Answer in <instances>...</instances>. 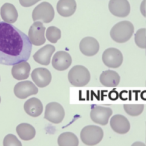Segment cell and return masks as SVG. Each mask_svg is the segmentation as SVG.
<instances>
[{
  "instance_id": "30",
  "label": "cell",
  "mask_w": 146,
  "mask_h": 146,
  "mask_svg": "<svg viewBox=\"0 0 146 146\" xmlns=\"http://www.w3.org/2000/svg\"><path fill=\"white\" fill-rule=\"evenodd\" d=\"M0 102H1V98H0Z\"/></svg>"
},
{
  "instance_id": "10",
  "label": "cell",
  "mask_w": 146,
  "mask_h": 146,
  "mask_svg": "<svg viewBox=\"0 0 146 146\" xmlns=\"http://www.w3.org/2000/svg\"><path fill=\"white\" fill-rule=\"evenodd\" d=\"M38 92V86L28 80L18 82L14 87V94L20 99H25L28 96L35 95Z\"/></svg>"
},
{
  "instance_id": "18",
  "label": "cell",
  "mask_w": 146,
  "mask_h": 146,
  "mask_svg": "<svg viewBox=\"0 0 146 146\" xmlns=\"http://www.w3.org/2000/svg\"><path fill=\"white\" fill-rule=\"evenodd\" d=\"M57 12L63 17H69L76 11L75 0H59L57 2Z\"/></svg>"
},
{
  "instance_id": "27",
  "label": "cell",
  "mask_w": 146,
  "mask_h": 146,
  "mask_svg": "<svg viewBox=\"0 0 146 146\" xmlns=\"http://www.w3.org/2000/svg\"><path fill=\"white\" fill-rule=\"evenodd\" d=\"M21 146L22 143L18 140V138L13 134H8L3 140V146Z\"/></svg>"
},
{
  "instance_id": "2",
  "label": "cell",
  "mask_w": 146,
  "mask_h": 146,
  "mask_svg": "<svg viewBox=\"0 0 146 146\" xmlns=\"http://www.w3.org/2000/svg\"><path fill=\"white\" fill-rule=\"evenodd\" d=\"M134 33V26L129 21H120L112 27L110 36L115 42H127Z\"/></svg>"
},
{
  "instance_id": "29",
  "label": "cell",
  "mask_w": 146,
  "mask_h": 146,
  "mask_svg": "<svg viewBox=\"0 0 146 146\" xmlns=\"http://www.w3.org/2000/svg\"><path fill=\"white\" fill-rule=\"evenodd\" d=\"M146 0H143L142 1V3H141V13H142V15H143L144 17H146V11H145V9H146Z\"/></svg>"
},
{
  "instance_id": "9",
  "label": "cell",
  "mask_w": 146,
  "mask_h": 146,
  "mask_svg": "<svg viewBox=\"0 0 146 146\" xmlns=\"http://www.w3.org/2000/svg\"><path fill=\"white\" fill-rule=\"evenodd\" d=\"M112 115V110L109 107L103 106H92L90 111V118L93 122L99 125H106Z\"/></svg>"
},
{
  "instance_id": "4",
  "label": "cell",
  "mask_w": 146,
  "mask_h": 146,
  "mask_svg": "<svg viewBox=\"0 0 146 146\" xmlns=\"http://www.w3.org/2000/svg\"><path fill=\"white\" fill-rule=\"evenodd\" d=\"M80 138L85 145H97L103 138V130L96 125L85 126L80 132Z\"/></svg>"
},
{
  "instance_id": "5",
  "label": "cell",
  "mask_w": 146,
  "mask_h": 146,
  "mask_svg": "<svg viewBox=\"0 0 146 146\" xmlns=\"http://www.w3.org/2000/svg\"><path fill=\"white\" fill-rule=\"evenodd\" d=\"M54 18V9L48 2H42L37 5L32 11L33 21H42L43 23H49Z\"/></svg>"
},
{
  "instance_id": "17",
  "label": "cell",
  "mask_w": 146,
  "mask_h": 146,
  "mask_svg": "<svg viewBox=\"0 0 146 146\" xmlns=\"http://www.w3.org/2000/svg\"><path fill=\"white\" fill-rule=\"evenodd\" d=\"M31 67L27 61H20L13 65L12 67V76L17 80H25L28 78L30 74Z\"/></svg>"
},
{
  "instance_id": "1",
  "label": "cell",
  "mask_w": 146,
  "mask_h": 146,
  "mask_svg": "<svg viewBox=\"0 0 146 146\" xmlns=\"http://www.w3.org/2000/svg\"><path fill=\"white\" fill-rule=\"evenodd\" d=\"M32 50L28 36L11 23H0V64L14 65L27 61Z\"/></svg>"
},
{
  "instance_id": "25",
  "label": "cell",
  "mask_w": 146,
  "mask_h": 146,
  "mask_svg": "<svg viewBox=\"0 0 146 146\" xmlns=\"http://www.w3.org/2000/svg\"><path fill=\"white\" fill-rule=\"evenodd\" d=\"M124 110L130 116H138L143 112L144 105L143 104H125Z\"/></svg>"
},
{
  "instance_id": "12",
  "label": "cell",
  "mask_w": 146,
  "mask_h": 146,
  "mask_svg": "<svg viewBox=\"0 0 146 146\" xmlns=\"http://www.w3.org/2000/svg\"><path fill=\"white\" fill-rule=\"evenodd\" d=\"M31 78L33 82L36 84L38 87L43 88L46 87L50 84L52 76L48 69L46 68H35L31 73Z\"/></svg>"
},
{
  "instance_id": "6",
  "label": "cell",
  "mask_w": 146,
  "mask_h": 146,
  "mask_svg": "<svg viewBox=\"0 0 146 146\" xmlns=\"http://www.w3.org/2000/svg\"><path fill=\"white\" fill-rule=\"evenodd\" d=\"M46 28L43 25V22L41 21H34L32 25L30 26L28 31V38L32 45L35 46H41L46 41Z\"/></svg>"
},
{
  "instance_id": "24",
  "label": "cell",
  "mask_w": 146,
  "mask_h": 146,
  "mask_svg": "<svg viewBox=\"0 0 146 146\" xmlns=\"http://www.w3.org/2000/svg\"><path fill=\"white\" fill-rule=\"evenodd\" d=\"M46 39L51 43H56L61 37V31L55 26H50L46 29Z\"/></svg>"
},
{
  "instance_id": "13",
  "label": "cell",
  "mask_w": 146,
  "mask_h": 146,
  "mask_svg": "<svg viewBox=\"0 0 146 146\" xmlns=\"http://www.w3.org/2000/svg\"><path fill=\"white\" fill-rule=\"evenodd\" d=\"M80 51L85 56H94L99 51V42L93 37H85L80 41Z\"/></svg>"
},
{
  "instance_id": "8",
  "label": "cell",
  "mask_w": 146,
  "mask_h": 146,
  "mask_svg": "<svg viewBox=\"0 0 146 146\" xmlns=\"http://www.w3.org/2000/svg\"><path fill=\"white\" fill-rule=\"evenodd\" d=\"M102 61L109 68H117L123 62L121 51L116 48H107L102 55Z\"/></svg>"
},
{
  "instance_id": "3",
  "label": "cell",
  "mask_w": 146,
  "mask_h": 146,
  "mask_svg": "<svg viewBox=\"0 0 146 146\" xmlns=\"http://www.w3.org/2000/svg\"><path fill=\"white\" fill-rule=\"evenodd\" d=\"M68 80L75 87H83L90 81V72L86 67L76 65L69 71Z\"/></svg>"
},
{
  "instance_id": "21",
  "label": "cell",
  "mask_w": 146,
  "mask_h": 146,
  "mask_svg": "<svg viewBox=\"0 0 146 146\" xmlns=\"http://www.w3.org/2000/svg\"><path fill=\"white\" fill-rule=\"evenodd\" d=\"M0 15L4 22L11 23V24L14 23L18 18V12L14 5H12L11 3H5L2 5L0 9Z\"/></svg>"
},
{
  "instance_id": "23",
  "label": "cell",
  "mask_w": 146,
  "mask_h": 146,
  "mask_svg": "<svg viewBox=\"0 0 146 146\" xmlns=\"http://www.w3.org/2000/svg\"><path fill=\"white\" fill-rule=\"evenodd\" d=\"M57 144L59 146H77L79 144V140L72 132H64L59 135Z\"/></svg>"
},
{
  "instance_id": "26",
  "label": "cell",
  "mask_w": 146,
  "mask_h": 146,
  "mask_svg": "<svg viewBox=\"0 0 146 146\" xmlns=\"http://www.w3.org/2000/svg\"><path fill=\"white\" fill-rule=\"evenodd\" d=\"M135 43L139 48H146V29H138L135 33Z\"/></svg>"
},
{
  "instance_id": "14",
  "label": "cell",
  "mask_w": 146,
  "mask_h": 146,
  "mask_svg": "<svg viewBox=\"0 0 146 146\" xmlns=\"http://www.w3.org/2000/svg\"><path fill=\"white\" fill-rule=\"evenodd\" d=\"M72 63V58L70 54L65 51H58L53 55L52 58V66L56 70L63 71L66 70Z\"/></svg>"
},
{
  "instance_id": "28",
  "label": "cell",
  "mask_w": 146,
  "mask_h": 146,
  "mask_svg": "<svg viewBox=\"0 0 146 146\" xmlns=\"http://www.w3.org/2000/svg\"><path fill=\"white\" fill-rule=\"evenodd\" d=\"M39 1H41V0H19V2L23 7H30Z\"/></svg>"
},
{
  "instance_id": "19",
  "label": "cell",
  "mask_w": 146,
  "mask_h": 146,
  "mask_svg": "<svg viewBox=\"0 0 146 146\" xmlns=\"http://www.w3.org/2000/svg\"><path fill=\"white\" fill-rule=\"evenodd\" d=\"M24 111L32 117H38L43 111V105L39 99L32 97L24 103Z\"/></svg>"
},
{
  "instance_id": "7",
  "label": "cell",
  "mask_w": 146,
  "mask_h": 146,
  "mask_svg": "<svg viewBox=\"0 0 146 146\" xmlns=\"http://www.w3.org/2000/svg\"><path fill=\"white\" fill-rule=\"evenodd\" d=\"M65 115V111L63 107L57 102H51L46 105L45 108L44 117L46 120L50 121L51 123L58 124L63 120Z\"/></svg>"
},
{
  "instance_id": "15",
  "label": "cell",
  "mask_w": 146,
  "mask_h": 146,
  "mask_svg": "<svg viewBox=\"0 0 146 146\" xmlns=\"http://www.w3.org/2000/svg\"><path fill=\"white\" fill-rule=\"evenodd\" d=\"M110 126L112 130L118 134H125L129 131L130 129V123L128 119L123 115H114L110 119Z\"/></svg>"
},
{
  "instance_id": "20",
  "label": "cell",
  "mask_w": 146,
  "mask_h": 146,
  "mask_svg": "<svg viewBox=\"0 0 146 146\" xmlns=\"http://www.w3.org/2000/svg\"><path fill=\"white\" fill-rule=\"evenodd\" d=\"M100 82L106 87H116L120 82V76L116 71L106 70L101 73Z\"/></svg>"
},
{
  "instance_id": "22",
  "label": "cell",
  "mask_w": 146,
  "mask_h": 146,
  "mask_svg": "<svg viewBox=\"0 0 146 146\" xmlns=\"http://www.w3.org/2000/svg\"><path fill=\"white\" fill-rule=\"evenodd\" d=\"M16 132L22 140H31L34 138L36 131L32 125L28 123H21L16 127Z\"/></svg>"
},
{
  "instance_id": "31",
  "label": "cell",
  "mask_w": 146,
  "mask_h": 146,
  "mask_svg": "<svg viewBox=\"0 0 146 146\" xmlns=\"http://www.w3.org/2000/svg\"><path fill=\"white\" fill-rule=\"evenodd\" d=\"M145 50H146V48H145Z\"/></svg>"
},
{
  "instance_id": "16",
  "label": "cell",
  "mask_w": 146,
  "mask_h": 146,
  "mask_svg": "<svg viewBox=\"0 0 146 146\" xmlns=\"http://www.w3.org/2000/svg\"><path fill=\"white\" fill-rule=\"evenodd\" d=\"M55 51V47L51 44H47L44 47L40 48L34 55L33 58L37 63L41 65H49L51 61V56Z\"/></svg>"
},
{
  "instance_id": "11",
  "label": "cell",
  "mask_w": 146,
  "mask_h": 146,
  "mask_svg": "<svg viewBox=\"0 0 146 146\" xmlns=\"http://www.w3.org/2000/svg\"><path fill=\"white\" fill-rule=\"evenodd\" d=\"M109 11L117 17H126L130 13L128 0H110L108 4Z\"/></svg>"
}]
</instances>
